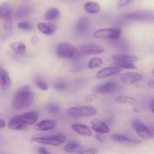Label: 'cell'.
I'll return each instance as SVG.
<instances>
[{
  "instance_id": "cell-30",
  "label": "cell",
  "mask_w": 154,
  "mask_h": 154,
  "mask_svg": "<svg viewBox=\"0 0 154 154\" xmlns=\"http://www.w3.org/2000/svg\"><path fill=\"white\" fill-rule=\"evenodd\" d=\"M53 87L55 90H58V91H65V90H67L68 84L64 81H56L53 84Z\"/></svg>"
},
{
  "instance_id": "cell-32",
  "label": "cell",
  "mask_w": 154,
  "mask_h": 154,
  "mask_svg": "<svg viewBox=\"0 0 154 154\" xmlns=\"http://www.w3.org/2000/svg\"><path fill=\"white\" fill-rule=\"evenodd\" d=\"M17 27L20 29L24 30V31H30L33 29V26L30 23L27 21H22L17 24Z\"/></svg>"
},
{
  "instance_id": "cell-19",
  "label": "cell",
  "mask_w": 154,
  "mask_h": 154,
  "mask_svg": "<svg viewBox=\"0 0 154 154\" xmlns=\"http://www.w3.org/2000/svg\"><path fill=\"white\" fill-rule=\"evenodd\" d=\"M11 79L5 69L0 68V86L3 90H8L11 86Z\"/></svg>"
},
{
  "instance_id": "cell-12",
  "label": "cell",
  "mask_w": 154,
  "mask_h": 154,
  "mask_svg": "<svg viewBox=\"0 0 154 154\" xmlns=\"http://www.w3.org/2000/svg\"><path fill=\"white\" fill-rule=\"evenodd\" d=\"M120 81L125 84H134L142 81L143 76L141 74L134 72H127L120 76Z\"/></svg>"
},
{
  "instance_id": "cell-10",
  "label": "cell",
  "mask_w": 154,
  "mask_h": 154,
  "mask_svg": "<svg viewBox=\"0 0 154 154\" xmlns=\"http://www.w3.org/2000/svg\"><path fill=\"white\" fill-rule=\"evenodd\" d=\"M15 117L21 122L25 123L26 126H32L37 123L39 117V114L37 111H32L19 114V115H16Z\"/></svg>"
},
{
  "instance_id": "cell-17",
  "label": "cell",
  "mask_w": 154,
  "mask_h": 154,
  "mask_svg": "<svg viewBox=\"0 0 154 154\" xmlns=\"http://www.w3.org/2000/svg\"><path fill=\"white\" fill-rule=\"evenodd\" d=\"M72 129L78 135L86 137L92 136L91 129L86 125L81 124V123H75V124L72 125Z\"/></svg>"
},
{
  "instance_id": "cell-16",
  "label": "cell",
  "mask_w": 154,
  "mask_h": 154,
  "mask_svg": "<svg viewBox=\"0 0 154 154\" xmlns=\"http://www.w3.org/2000/svg\"><path fill=\"white\" fill-rule=\"evenodd\" d=\"M37 29L40 32L45 35H52L57 30V26L51 23H38L37 24Z\"/></svg>"
},
{
  "instance_id": "cell-5",
  "label": "cell",
  "mask_w": 154,
  "mask_h": 154,
  "mask_svg": "<svg viewBox=\"0 0 154 154\" xmlns=\"http://www.w3.org/2000/svg\"><path fill=\"white\" fill-rule=\"evenodd\" d=\"M105 52L103 47L95 44H84L80 45L78 48L76 58H80L86 56L94 55V54H100Z\"/></svg>"
},
{
  "instance_id": "cell-18",
  "label": "cell",
  "mask_w": 154,
  "mask_h": 154,
  "mask_svg": "<svg viewBox=\"0 0 154 154\" xmlns=\"http://www.w3.org/2000/svg\"><path fill=\"white\" fill-rule=\"evenodd\" d=\"M111 139L112 141H115L117 143H123V144H140L141 141L135 139V138H130L129 137L124 136V135H117L114 134L111 136Z\"/></svg>"
},
{
  "instance_id": "cell-15",
  "label": "cell",
  "mask_w": 154,
  "mask_h": 154,
  "mask_svg": "<svg viewBox=\"0 0 154 154\" xmlns=\"http://www.w3.org/2000/svg\"><path fill=\"white\" fill-rule=\"evenodd\" d=\"M57 126V122L54 120H44L34 124L35 130L39 132H47L54 129Z\"/></svg>"
},
{
  "instance_id": "cell-38",
  "label": "cell",
  "mask_w": 154,
  "mask_h": 154,
  "mask_svg": "<svg viewBox=\"0 0 154 154\" xmlns=\"http://www.w3.org/2000/svg\"><path fill=\"white\" fill-rule=\"evenodd\" d=\"M31 42L33 45H38V43L39 42V38L37 37V36H33V37L32 38Z\"/></svg>"
},
{
  "instance_id": "cell-40",
  "label": "cell",
  "mask_w": 154,
  "mask_h": 154,
  "mask_svg": "<svg viewBox=\"0 0 154 154\" xmlns=\"http://www.w3.org/2000/svg\"><path fill=\"white\" fill-rule=\"evenodd\" d=\"M149 108H150V111L153 112V114H154V99L149 104Z\"/></svg>"
},
{
  "instance_id": "cell-36",
  "label": "cell",
  "mask_w": 154,
  "mask_h": 154,
  "mask_svg": "<svg viewBox=\"0 0 154 154\" xmlns=\"http://www.w3.org/2000/svg\"><path fill=\"white\" fill-rule=\"evenodd\" d=\"M97 153V150L94 148H89V149H85V150H83L80 152V153L82 154H94Z\"/></svg>"
},
{
  "instance_id": "cell-34",
  "label": "cell",
  "mask_w": 154,
  "mask_h": 154,
  "mask_svg": "<svg viewBox=\"0 0 154 154\" xmlns=\"http://www.w3.org/2000/svg\"><path fill=\"white\" fill-rule=\"evenodd\" d=\"M47 110L48 112L51 114H57L60 111V108L59 105H55V104H49L47 106Z\"/></svg>"
},
{
  "instance_id": "cell-35",
  "label": "cell",
  "mask_w": 154,
  "mask_h": 154,
  "mask_svg": "<svg viewBox=\"0 0 154 154\" xmlns=\"http://www.w3.org/2000/svg\"><path fill=\"white\" fill-rule=\"evenodd\" d=\"M133 1H135V0H119L118 2H117V7H126V6L129 5L130 4V3H132Z\"/></svg>"
},
{
  "instance_id": "cell-37",
  "label": "cell",
  "mask_w": 154,
  "mask_h": 154,
  "mask_svg": "<svg viewBox=\"0 0 154 154\" xmlns=\"http://www.w3.org/2000/svg\"><path fill=\"white\" fill-rule=\"evenodd\" d=\"M95 138H96V140H97L98 141H99L100 143H104L105 142V139H106V138H105V136H104L103 134L99 133H97V135H96Z\"/></svg>"
},
{
  "instance_id": "cell-24",
  "label": "cell",
  "mask_w": 154,
  "mask_h": 154,
  "mask_svg": "<svg viewBox=\"0 0 154 154\" xmlns=\"http://www.w3.org/2000/svg\"><path fill=\"white\" fill-rule=\"evenodd\" d=\"M83 150H84V147L76 141H71V142L68 143L65 146L64 149L66 153H80V152Z\"/></svg>"
},
{
  "instance_id": "cell-41",
  "label": "cell",
  "mask_w": 154,
  "mask_h": 154,
  "mask_svg": "<svg viewBox=\"0 0 154 154\" xmlns=\"http://www.w3.org/2000/svg\"><path fill=\"white\" fill-rule=\"evenodd\" d=\"M147 86H148L149 87H150V88H154V79L149 81V82L147 83Z\"/></svg>"
},
{
  "instance_id": "cell-13",
  "label": "cell",
  "mask_w": 154,
  "mask_h": 154,
  "mask_svg": "<svg viewBox=\"0 0 154 154\" xmlns=\"http://www.w3.org/2000/svg\"><path fill=\"white\" fill-rule=\"evenodd\" d=\"M120 73V69L116 66H111V67H106L101 69L96 73V78L97 79H103V78H108L111 76L119 75Z\"/></svg>"
},
{
  "instance_id": "cell-33",
  "label": "cell",
  "mask_w": 154,
  "mask_h": 154,
  "mask_svg": "<svg viewBox=\"0 0 154 154\" xmlns=\"http://www.w3.org/2000/svg\"><path fill=\"white\" fill-rule=\"evenodd\" d=\"M35 84L40 90H43V91H47L48 90V87H49L48 84L45 81L39 78H37L35 79Z\"/></svg>"
},
{
  "instance_id": "cell-39",
  "label": "cell",
  "mask_w": 154,
  "mask_h": 154,
  "mask_svg": "<svg viewBox=\"0 0 154 154\" xmlns=\"http://www.w3.org/2000/svg\"><path fill=\"white\" fill-rule=\"evenodd\" d=\"M38 153L40 154H48L49 153V151L45 147H41L38 150Z\"/></svg>"
},
{
  "instance_id": "cell-1",
  "label": "cell",
  "mask_w": 154,
  "mask_h": 154,
  "mask_svg": "<svg viewBox=\"0 0 154 154\" xmlns=\"http://www.w3.org/2000/svg\"><path fill=\"white\" fill-rule=\"evenodd\" d=\"M35 102V94L29 85L20 87L15 93L12 101V108L15 111H22Z\"/></svg>"
},
{
  "instance_id": "cell-6",
  "label": "cell",
  "mask_w": 154,
  "mask_h": 154,
  "mask_svg": "<svg viewBox=\"0 0 154 154\" xmlns=\"http://www.w3.org/2000/svg\"><path fill=\"white\" fill-rule=\"evenodd\" d=\"M96 38L118 40L121 36V29L119 28H105L96 30L93 33Z\"/></svg>"
},
{
  "instance_id": "cell-9",
  "label": "cell",
  "mask_w": 154,
  "mask_h": 154,
  "mask_svg": "<svg viewBox=\"0 0 154 154\" xmlns=\"http://www.w3.org/2000/svg\"><path fill=\"white\" fill-rule=\"evenodd\" d=\"M0 20H4V27L9 31L11 29V8L8 3H3L0 5Z\"/></svg>"
},
{
  "instance_id": "cell-2",
  "label": "cell",
  "mask_w": 154,
  "mask_h": 154,
  "mask_svg": "<svg viewBox=\"0 0 154 154\" xmlns=\"http://www.w3.org/2000/svg\"><path fill=\"white\" fill-rule=\"evenodd\" d=\"M57 55L60 59L63 60H70L76 58L78 48L69 42H60L57 47Z\"/></svg>"
},
{
  "instance_id": "cell-31",
  "label": "cell",
  "mask_w": 154,
  "mask_h": 154,
  "mask_svg": "<svg viewBox=\"0 0 154 154\" xmlns=\"http://www.w3.org/2000/svg\"><path fill=\"white\" fill-rule=\"evenodd\" d=\"M116 66L119 67L120 69H136V66L132 63H128V62H123V63H117Z\"/></svg>"
},
{
  "instance_id": "cell-22",
  "label": "cell",
  "mask_w": 154,
  "mask_h": 154,
  "mask_svg": "<svg viewBox=\"0 0 154 154\" xmlns=\"http://www.w3.org/2000/svg\"><path fill=\"white\" fill-rule=\"evenodd\" d=\"M84 9L87 14H96L101 11V5L96 2H88L84 5Z\"/></svg>"
},
{
  "instance_id": "cell-4",
  "label": "cell",
  "mask_w": 154,
  "mask_h": 154,
  "mask_svg": "<svg viewBox=\"0 0 154 154\" xmlns=\"http://www.w3.org/2000/svg\"><path fill=\"white\" fill-rule=\"evenodd\" d=\"M66 136L63 134H56L50 137H36L32 138V142H36L38 144H44V145L50 146H60L66 141Z\"/></svg>"
},
{
  "instance_id": "cell-42",
  "label": "cell",
  "mask_w": 154,
  "mask_h": 154,
  "mask_svg": "<svg viewBox=\"0 0 154 154\" xmlns=\"http://www.w3.org/2000/svg\"><path fill=\"white\" fill-rule=\"evenodd\" d=\"M150 133H151V135H152V139H154V127L150 126Z\"/></svg>"
},
{
  "instance_id": "cell-23",
  "label": "cell",
  "mask_w": 154,
  "mask_h": 154,
  "mask_svg": "<svg viewBox=\"0 0 154 154\" xmlns=\"http://www.w3.org/2000/svg\"><path fill=\"white\" fill-rule=\"evenodd\" d=\"M32 8L27 5H20L17 8L14 13V16L16 18H22L24 17H27L31 14Z\"/></svg>"
},
{
  "instance_id": "cell-44",
  "label": "cell",
  "mask_w": 154,
  "mask_h": 154,
  "mask_svg": "<svg viewBox=\"0 0 154 154\" xmlns=\"http://www.w3.org/2000/svg\"><path fill=\"white\" fill-rule=\"evenodd\" d=\"M153 73H154V69H153Z\"/></svg>"
},
{
  "instance_id": "cell-7",
  "label": "cell",
  "mask_w": 154,
  "mask_h": 154,
  "mask_svg": "<svg viewBox=\"0 0 154 154\" xmlns=\"http://www.w3.org/2000/svg\"><path fill=\"white\" fill-rule=\"evenodd\" d=\"M125 18L127 20L141 22H154V13L148 11H134L125 14Z\"/></svg>"
},
{
  "instance_id": "cell-43",
  "label": "cell",
  "mask_w": 154,
  "mask_h": 154,
  "mask_svg": "<svg viewBox=\"0 0 154 154\" xmlns=\"http://www.w3.org/2000/svg\"><path fill=\"white\" fill-rule=\"evenodd\" d=\"M5 126V121H3L2 120H1V119H0V129H2V128H4Z\"/></svg>"
},
{
  "instance_id": "cell-25",
  "label": "cell",
  "mask_w": 154,
  "mask_h": 154,
  "mask_svg": "<svg viewBox=\"0 0 154 154\" xmlns=\"http://www.w3.org/2000/svg\"><path fill=\"white\" fill-rule=\"evenodd\" d=\"M26 125L18 120L16 117H13L8 123V128L11 130H22L26 127Z\"/></svg>"
},
{
  "instance_id": "cell-21",
  "label": "cell",
  "mask_w": 154,
  "mask_h": 154,
  "mask_svg": "<svg viewBox=\"0 0 154 154\" xmlns=\"http://www.w3.org/2000/svg\"><path fill=\"white\" fill-rule=\"evenodd\" d=\"M112 58L115 63L128 62V63H136L138 61V57L132 55H125V54H113Z\"/></svg>"
},
{
  "instance_id": "cell-26",
  "label": "cell",
  "mask_w": 154,
  "mask_h": 154,
  "mask_svg": "<svg viewBox=\"0 0 154 154\" xmlns=\"http://www.w3.org/2000/svg\"><path fill=\"white\" fill-rule=\"evenodd\" d=\"M10 48L12 51L19 55H23L26 53V46L25 44L22 42H15L10 45Z\"/></svg>"
},
{
  "instance_id": "cell-8",
  "label": "cell",
  "mask_w": 154,
  "mask_h": 154,
  "mask_svg": "<svg viewBox=\"0 0 154 154\" xmlns=\"http://www.w3.org/2000/svg\"><path fill=\"white\" fill-rule=\"evenodd\" d=\"M132 124L135 129V132L140 138L144 140L152 139L150 127L146 126L142 121L138 120V119H134L132 121Z\"/></svg>"
},
{
  "instance_id": "cell-3",
  "label": "cell",
  "mask_w": 154,
  "mask_h": 154,
  "mask_svg": "<svg viewBox=\"0 0 154 154\" xmlns=\"http://www.w3.org/2000/svg\"><path fill=\"white\" fill-rule=\"evenodd\" d=\"M68 114L72 117L81 118V117H90L97 114L96 108L90 105L87 106L71 107L68 109Z\"/></svg>"
},
{
  "instance_id": "cell-27",
  "label": "cell",
  "mask_w": 154,
  "mask_h": 154,
  "mask_svg": "<svg viewBox=\"0 0 154 154\" xmlns=\"http://www.w3.org/2000/svg\"><path fill=\"white\" fill-rule=\"evenodd\" d=\"M114 102L117 104H121V105H134L137 103L138 100L135 98L131 97V96H117L115 98Z\"/></svg>"
},
{
  "instance_id": "cell-14",
  "label": "cell",
  "mask_w": 154,
  "mask_h": 154,
  "mask_svg": "<svg viewBox=\"0 0 154 154\" xmlns=\"http://www.w3.org/2000/svg\"><path fill=\"white\" fill-rule=\"evenodd\" d=\"M90 127L95 132L99 134H108L110 132V128L105 122L98 119H94L90 122Z\"/></svg>"
},
{
  "instance_id": "cell-29",
  "label": "cell",
  "mask_w": 154,
  "mask_h": 154,
  "mask_svg": "<svg viewBox=\"0 0 154 154\" xmlns=\"http://www.w3.org/2000/svg\"><path fill=\"white\" fill-rule=\"evenodd\" d=\"M103 64L104 62L102 60V58H99V57H93V58H92L89 61L88 64H87V68H89L90 69H97V68H100Z\"/></svg>"
},
{
  "instance_id": "cell-28",
  "label": "cell",
  "mask_w": 154,
  "mask_h": 154,
  "mask_svg": "<svg viewBox=\"0 0 154 154\" xmlns=\"http://www.w3.org/2000/svg\"><path fill=\"white\" fill-rule=\"evenodd\" d=\"M60 11L57 8H52L49 9L45 14V19L48 21H54L59 18Z\"/></svg>"
},
{
  "instance_id": "cell-20",
  "label": "cell",
  "mask_w": 154,
  "mask_h": 154,
  "mask_svg": "<svg viewBox=\"0 0 154 154\" xmlns=\"http://www.w3.org/2000/svg\"><path fill=\"white\" fill-rule=\"evenodd\" d=\"M90 27V21L87 17H81L75 25L76 31L79 33H86Z\"/></svg>"
},
{
  "instance_id": "cell-11",
  "label": "cell",
  "mask_w": 154,
  "mask_h": 154,
  "mask_svg": "<svg viewBox=\"0 0 154 154\" xmlns=\"http://www.w3.org/2000/svg\"><path fill=\"white\" fill-rule=\"evenodd\" d=\"M118 86L116 82L114 81H108V82L102 83L98 84L93 89V92L96 93H102V94H107L111 93L117 90Z\"/></svg>"
}]
</instances>
